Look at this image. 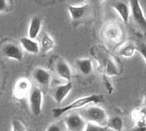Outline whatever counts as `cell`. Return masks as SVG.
<instances>
[{
	"label": "cell",
	"instance_id": "484cf974",
	"mask_svg": "<svg viewBox=\"0 0 146 131\" xmlns=\"http://www.w3.org/2000/svg\"><path fill=\"white\" fill-rule=\"evenodd\" d=\"M87 0H70V5H86Z\"/></svg>",
	"mask_w": 146,
	"mask_h": 131
},
{
	"label": "cell",
	"instance_id": "e0dca14e",
	"mask_svg": "<svg viewBox=\"0 0 146 131\" xmlns=\"http://www.w3.org/2000/svg\"><path fill=\"white\" fill-rule=\"evenodd\" d=\"M68 12L69 15L74 21H77L81 19L87 11V5H68Z\"/></svg>",
	"mask_w": 146,
	"mask_h": 131
},
{
	"label": "cell",
	"instance_id": "7402d4cb",
	"mask_svg": "<svg viewBox=\"0 0 146 131\" xmlns=\"http://www.w3.org/2000/svg\"><path fill=\"white\" fill-rule=\"evenodd\" d=\"M11 131H26L25 124L19 119L11 121Z\"/></svg>",
	"mask_w": 146,
	"mask_h": 131
},
{
	"label": "cell",
	"instance_id": "8992f818",
	"mask_svg": "<svg viewBox=\"0 0 146 131\" xmlns=\"http://www.w3.org/2000/svg\"><path fill=\"white\" fill-rule=\"evenodd\" d=\"M102 34L104 38L112 43H117L123 38V30L118 24H107L102 29Z\"/></svg>",
	"mask_w": 146,
	"mask_h": 131
},
{
	"label": "cell",
	"instance_id": "d4e9b609",
	"mask_svg": "<svg viewBox=\"0 0 146 131\" xmlns=\"http://www.w3.org/2000/svg\"><path fill=\"white\" fill-rule=\"evenodd\" d=\"M9 8V4L7 0H0V11H6Z\"/></svg>",
	"mask_w": 146,
	"mask_h": 131
},
{
	"label": "cell",
	"instance_id": "603a6c76",
	"mask_svg": "<svg viewBox=\"0 0 146 131\" xmlns=\"http://www.w3.org/2000/svg\"><path fill=\"white\" fill-rule=\"evenodd\" d=\"M107 128V127H102L92 122H88L84 131H106Z\"/></svg>",
	"mask_w": 146,
	"mask_h": 131
},
{
	"label": "cell",
	"instance_id": "ac0fdd59",
	"mask_svg": "<svg viewBox=\"0 0 146 131\" xmlns=\"http://www.w3.org/2000/svg\"><path fill=\"white\" fill-rule=\"evenodd\" d=\"M137 50V46L133 43H127L121 46L118 50V54L123 58H131L135 54L136 51Z\"/></svg>",
	"mask_w": 146,
	"mask_h": 131
},
{
	"label": "cell",
	"instance_id": "d6986e66",
	"mask_svg": "<svg viewBox=\"0 0 146 131\" xmlns=\"http://www.w3.org/2000/svg\"><path fill=\"white\" fill-rule=\"evenodd\" d=\"M54 46H55V42L52 37L47 33L44 34L41 38V41H40V47L42 51L45 52H48L54 49Z\"/></svg>",
	"mask_w": 146,
	"mask_h": 131
},
{
	"label": "cell",
	"instance_id": "5b68a950",
	"mask_svg": "<svg viewBox=\"0 0 146 131\" xmlns=\"http://www.w3.org/2000/svg\"><path fill=\"white\" fill-rule=\"evenodd\" d=\"M32 83L27 77H21L18 79L13 87V95L18 100L28 97L32 90Z\"/></svg>",
	"mask_w": 146,
	"mask_h": 131
},
{
	"label": "cell",
	"instance_id": "4316f807",
	"mask_svg": "<svg viewBox=\"0 0 146 131\" xmlns=\"http://www.w3.org/2000/svg\"><path fill=\"white\" fill-rule=\"evenodd\" d=\"M144 105H145V109H146V95L144 96Z\"/></svg>",
	"mask_w": 146,
	"mask_h": 131
},
{
	"label": "cell",
	"instance_id": "7a4b0ae2",
	"mask_svg": "<svg viewBox=\"0 0 146 131\" xmlns=\"http://www.w3.org/2000/svg\"><path fill=\"white\" fill-rule=\"evenodd\" d=\"M80 114L88 122H92L102 127H107L110 119L105 109L97 105L89 106L86 109L80 112Z\"/></svg>",
	"mask_w": 146,
	"mask_h": 131
},
{
	"label": "cell",
	"instance_id": "5bb4252c",
	"mask_svg": "<svg viewBox=\"0 0 146 131\" xmlns=\"http://www.w3.org/2000/svg\"><path fill=\"white\" fill-rule=\"evenodd\" d=\"M41 27H42L41 19L38 16L33 17L30 20L29 26H28V37L36 39L37 37L39 35V33H40Z\"/></svg>",
	"mask_w": 146,
	"mask_h": 131
},
{
	"label": "cell",
	"instance_id": "2e32d148",
	"mask_svg": "<svg viewBox=\"0 0 146 131\" xmlns=\"http://www.w3.org/2000/svg\"><path fill=\"white\" fill-rule=\"evenodd\" d=\"M75 65L79 72L84 75H88L92 73L93 66H92V61L90 59H88V58L77 59L75 60Z\"/></svg>",
	"mask_w": 146,
	"mask_h": 131
},
{
	"label": "cell",
	"instance_id": "83f0119b",
	"mask_svg": "<svg viewBox=\"0 0 146 131\" xmlns=\"http://www.w3.org/2000/svg\"><path fill=\"white\" fill-rule=\"evenodd\" d=\"M97 1H98V2H100V3H102V2H103V1H104V0H97Z\"/></svg>",
	"mask_w": 146,
	"mask_h": 131
},
{
	"label": "cell",
	"instance_id": "30bf717a",
	"mask_svg": "<svg viewBox=\"0 0 146 131\" xmlns=\"http://www.w3.org/2000/svg\"><path fill=\"white\" fill-rule=\"evenodd\" d=\"M55 72L59 77L67 81H71L72 72L68 64L63 59H59L55 62Z\"/></svg>",
	"mask_w": 146,
	"mask_h": 131
},
{
	"label": "cell",
	"instance_id": "9a60e30c",
	"mask_svg": "<svg viewBox=\"0 0 146 131\" xmlns=\"http://www.w3.org/2000/svg\"><path fill=\"white\" fill-rule=\"evenodd\" d=\"M102 67H103V70H104L106 76L111 77V76H115L118 74V67L115 64V60L111 57L104 58Z\"/></svg>",
	"mask_w": 146,
	"mask_h": 131
},
{
	"label": "cell",
	"instance_id": "52a82bcc",
	"mask_svg": "<svg viewBox=\"0 0 146 131\" xmlns=\"http://www.w3.org/2000/svg\"><path fill=\"white\" fill-rule=\"evenodd\" d=\"M129 6L131 11V16L134 21L142 29L146 30V17L139 0H130Z\"/></svg>",
	"mask_w": 146,
	"mask_h": 131
},
{
	"label": "cell",
	"instance_id": "9c48e42d",
	"mask_svg": "<svg viewBox=\"0 0 146 131\" xmlns=\"http://www.w3.org/2000/svg\"><path fill=\"white\" fill-rule=\"evenodd\" d=\"M73 88V84L71 81H67L64 84L58 85L54 89V100L56 103L60 104L70 93Z\"/></svg>",
	"mask_w": 146,
	"mask_h": 131
},
{
	"label": "cell",
	"instance_id": "f1b7e54d",
	"mask_svg": "<svg viewBox=\"0 0 146 131\" xmlns=\"http://www.w3.org/2000/svg\"><path fill=\"white\" fill-rule=\"evenodd\" d=\"M30 131H31V130H30Z\"/></svg>",
	"mask_w": 146,
	"mask_h": 131
},
{
	"label": "cell",
	"instance_id": "6da1fadb",
	"mask_svg": "<svg viewBox=\"0 0 146 131\" xmlns=\"http://www.w3.org/2000/svg\"><path fill=\"white\" fill-rule=\"evenodd\" d=\"M102 100H103V97H102V95H91L78 98V99L74 100V101H72L71 103H69L68 105H67V106H64L62 108L54 109L52 110V115H54V118H58V117L61 116L62 114H64L66 113H68L72 110L82 109V108L86 107L90 104L100 103Z\"/></svg>",
	"mask_w": 146,
	"mask_h": 131
},
{
	"label": "cell",
	"instance_id": "4fadbf2b",
	"mask_svg": "<svg viewBox=\"0 0 146 131\" xmlns=\"http://www.w3.org/2000/svg\"><path fill=\"white\" fill-rule=\"evenodd\" d=\"M114 10L116 11V13L121 18V19L127 24L129 20V18L131 16V11H130V6L128 5L124 2L118 1L113 5Z\"/></svg>",
	"mask_w": 146,
	"mask_h": 131
},
{
	"label": "cell",
	"instance_id": "ba28073f",
	"mask_svg": "<svg viewBox=\"0 0 146 131\" xmlns=\"http://www.w3.org/2000/svg\"><path fill=\"white\" fill-rule=\"evenodd\" d=\"M3 54L8 59L20 61L23 60V51L22 49L14 43H6L2 49Z\"/></svg>",
	"mask_w": 146,
	"mask_h": 131
},
{
	"label": "cell",
	"instance_id": "277c9868",
	"mask_svg": "<svg viewBox=\"0 0 146 131\" xmlns=\"http://www.w3.org/2000/svg\"><path fill=\"white\" fill-rule=\"evenodd\" d=\"M64 122L68 131H84L88 123L80 113L68 114L64 117Z\"/></svg>",
	"mask_w": 146,
	"mask_h": 131
},
{
	"label": "cell",
	"instance_id": "7c38bea8",
	"mask_svg": "<svg viewBox=\"0 0 146 131\" xmlns=\"http://www.w3.org/2000/svg\"><path fill=\"white\" fill-rule=\"evenodd\" d=\"M33 79L35 81L39 84L40 86H48L51 83L52 81V76L50 73L42 67H37L33 71Z\"/></svg>",
	"mask_w": 146,
	"mask_h": 131
},
{
	"label": "cell",
	"instance_id": "8fae6325",
	"mask_svg": "<svg viewBox=\"0 0 146 131\" xmlns=\"http://www.w3.org/2000/svg\"><path fill=\"white\" fill-rule=\"evenodd\" d=\"M21 47L31 54H38L40 52V46L36 39L31 38L30 37H21L20 38Z\"/></svg>",
	"mask_w": 146,
	"mask_h": 131
},
{
	"label": "cell",
	"instance_id": "44dd1931",
	"mask_svg": "<svg viewBox=\"0 0 146 131\" xmlns=\"http://www.w3.org/2000/svg\"><path fill=\"white\" fill-rule=\"evenodd\" d=\"M46 131H68L67 125H66L64 119L56 121L55 122L51 123L47 128Z\"/></svg>",
	"mask_w": 146,
	"mask_h": 131
},
{
	"label": "cell",
	"instance_id": "cb8c5ba5",
	"mask_svg": "<svg viewBox=\"0 0 146 131\" xmlns=\"http://www.w3.org/2000/svg\"><path fill=\"white\" fill-rule=\"evenodd\" d=\"M137 50L139 51L140 54L142 55V57L143 58V60L146 61V45L143 44V43H141L137 46Z\"/></svg>",
	"mask_w": 146,
	"mask_h": 131
},
{
	"label": "cell",
	"instance_id": "3957f363",
	"mask_svg": "<svg viewBox=\"0 0 146 131\" xmlns=\"http://www.w3.org/2000/svg\"><path fill=\"white\" fill-rule=\"evenodd\" d=\"M28 102L30 110L33 114L38 116L41 114L43 105V93L40 88L37 87L32 88L28 95Z\"/></svg>",
	"mask_w": 146,
	"mask_h": 131
},
{
	"label": "cell",
	"instance_id": "ffe728a7",
	"mask_svg": "<svg viewBox=\"0 0 146 131\" xmlns=\"http://www.w3.org/2000/svg\"><path fill=\"white\" fill-rule=\"evenodd\" d=\"M107 128L114 131H122L123 128V122L120 116H113L109 119Z\"/></svg>",
	"mask_w": 146,
	"mask_h": 131
}]
</instances>
